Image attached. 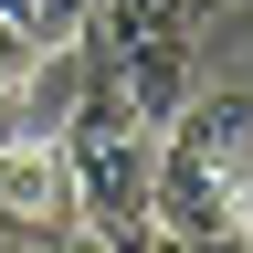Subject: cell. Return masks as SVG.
<instances>
[{
    "label": "cell",
    "instance_id": "cell-1",
    "mask_svg": "<svg viewBox=\"0 0 253 253\" xmlns=\"http://www.w3.org/2000/svg\"><path fill=\"white\" fill-rule=\"evenodd\" d=\"M243 211H253V84H221L158 126V232L232 243Z\"/></svg>",
    "mask_w": 253,
    "mask_h": 253
},
{
    "label": "cell",
    "instance_id": "cell-2",
    "mask_svg": "<svg viewBox=\"0 0 253 253\" xmlns=\"http://www.w3.org/2000/svg\"><path fill=\"white\" fill-rule=\"evenodd\" d=\"M63 169H74V201H84V232L106 243V253H148L158 243V126L126 106L116 84H95L74 95V116H63Z\"/></svg>",
    "mask_w": 253,
    "mask_h": 253
},
{
    "label": "cell",
    "instance_id": "cell-3",
    "mask_svg": "<svg viewBox=\"0 0 253 253\" xmlns=\"http://www.w3.org/2000/svg\"><path fill=\"white\" fill-rule=\"evenodd\" d=\"M84 53H95L84 74H95V84H116L148 126H169L190 95H201V84H190V11H158V21H95V32H84Z\"/></svg>",
    "mask_w": 253,
    "mask_h": 253
},
{
    "label": "cell",
    "instance_id": "cell-4",
    "mask_svg": "<svg viewBox=\"0 0 253 253\" xmlns=\"http://www.w3.org/2000/svg\"><path fill=\"white\" fill-rule=\"evenodd\" d=\"M0 232L21 253H63L84 232V201H74V169H63L53 137H0Z\"/></svg>",
    "mask_w": 253,
    "mask_h": 253
},
{
    "label": "cell",
    "instance_id": "cell-5",
    "mask_svg": "<svg viewBox=\"0 0 253 253\" xmlns=\"http://www.w3.org/2000/svg\"><path fill=\"white\" fill-rule=\"evenodd\" d=\"M32 74H42V42L0 11V126H11V106H21V84H32Z\"/></svg>",
    "mask_w": 253,
    "mask_h": 253
}]
</instances>
